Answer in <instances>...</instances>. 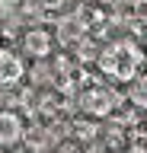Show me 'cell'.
<instances>
[{
	"label": "cell",
	"mask_w": 147,
	"mask_h": 153,
	"mask_svg": "<svg viewBox=\"0 0 147 153\" xmlns=\"http://www.w3.org/2000/svg\"><path fill=\"white\" fill-rule=\"evenodd\" d=\"M26 74V64L16 51H7L0 48V86H16Z\"/></svg>",
	"instance_id": "obj_2"
},
{
	"label": "cell",
	"mask_w": 147,
	"mask_h": 153,
	"mask_svg": "<svg viewBox=\"0 0 147 153\" xmlns=\"http://www.w3.org/2000/svg\"><path fill=\"white\" fill-rule=\"evenodd\" d=\"M96 64H99V74L106 80H112V83H131V80H137L141 67H144V51L134 42L118 38V42L102 48Z\"/></svg>",
	"instance_id": "obj_1"
},
{
	"label": "cell",
	"mask_w": 147,
	"mask_h": 153,
	"mask_svg": "<svg viewBox=\"0 0 147 153\" xmlns=\"http://www.w3.org/2000/svg\"><path fill=\"white\" fill-rule=\"evenodd\" d=\"M112 102H115L112 93H87V96H83V108H87V112H96V115L109 112Z\"/></svg>",
	"instance_id": "obj_5"
},
{
	"label": "cell",
	"mask_w": 147,
	"mask_h": 153,
	"mask_svg": "<svg viewBox=\"0 0 147 153\" xmlns=\"http://www.w3.org/2000/svg\"><path fill=\"white\" fill-rule=\"evenodd\" d=\"M22 137V118L13 112H0V147H13Z\"/></svg>",
	"instance_id": "obj_3"
},
{
	"label": "cell",
	"mask_w": 147,
	"mask_h": 153,
	"mask_svg": "<svg viewBox=\"0 0 147 153\" xmlns=\"http://www.w3.org/2000/svg\"><path fill=\"white\" fill-rule=\"evenodd\" d=\"M22 45H26V51H29V54L45 57V54L51 51V35H48V32H42V29H35V32H29V35H26V42H22Z\"/></svg>",
	"instance_id": "obj_4"
}]
</instances>
